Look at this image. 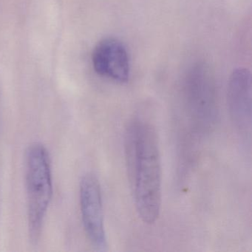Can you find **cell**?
I'll list each match as a JSON object with an SVG mask.
<instances>
[{
	"label": "cell",
	"mask_w": 252,
	"mask_h": 252,
	"mask_svg": "<svg viewBox=\"0 0 252 252\" xmlns=\"http://www.w3.org/2000/svg\"><path fill=\"white\" fill-rule=\"evenodd\" d=\"M26 186L29 237L36 243L54 192L49 153L39 143L32 144L26 151Z\"/></svg>",
	"instance_id": "7a4b0ae2"
},
{
	"label": "cell",
	"mask_w": 252,
	"mask_h": 252,
	"mask_svg": "<svg viewBox=\"0 0 252 252\" xmlns=\"http://www.w3.org/2000/svg\"><path fill=\"white\" fill-rule=\"evenodd\" d=\"M125 153L138 216L155 223L162 203V164L158 137L153 125L134 120L126 129Z\"/></svg>",
	"instance_id": "6da1fadb"
},
{
	"label": "cell",
	"mask_w": 252,
	"mask_h": 252,
	"mask_svg": "<svg viewBox=\"0 0 252 252\" xmlns=\"http://www.w3.org/2000/svg\"><path fill=\"white\" fill-rule=\"evenodd\" d=\"M228 112L234 126L240 132L250 134L252 128V79L249 70H234L228 82Z\"/></svg>",
	"instance_id": "5b68a950"
},
{
	"label": "cell",
	"mask_w": 252,
	"mask_h": 252,
	"mask_svg": "<svg viewBox=\"0 0 252 252\" xmlns=\"http://www.w3.org/2000/svg\"><path fill=\"white\" fill-rule=\"evenodd\" d=\"M84 229L92 246L100 252L108 249L104 228L102 192L99 180L93 173L82 177L79 187Z\"/></svg>",
	"instance_id": "3957f363"
},
{
	"label": "cell",
	"mask_w": 252,
	"mask_h": 252,
	"mask_svg": "<svg viewBox=\"0 0 252 252\" xmlns=\"http://www.w3.org/2000/svg\"><path fill=\"white\" fill-rule=\"evenodd\" d=\"M94 70L100 76L115 82H127L130 73L129 54L125 45L116 38L100 41L92 57Z\"/></svg>",
	"instance_id": "277c9868"
}]
</instances>
